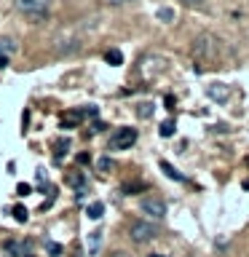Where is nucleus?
I'll use <instances>...</instances> for the list:
<instances>
[{
	"instance_id": "24",
	"label": "nucleus",
	"mask_w": 249,
	"mask_h": 257,
	"mask_svg": "<svg viewBox=\"0 0 249 257\" xmlns=\"http://www.w3.org/2000/svg\"><path fill=\"white\" fill-rule=\"evenodd\" d=\"M185 3H201V0H185Z\"/></svg>"
},
{
	"instance_id": "5",
	"label": "nucleus",
	"mask_w": 249,
	"mask_h": 257,
	"mask_svg": "<svg viewBox=\"0 0 249 257\" xmlns=\"http://www.w3.org/2000/svg\"><path fill=\"white\" fill-rule=\"evenodd\" d=\"M193 51H196V56H214V40H212V35H201L196 40V46H193Z\"/></svg>"
},
{
	"instance_id": "20",
	"label": "nucleus",
	"mask_w": 249,
	"mask_h": 257,
	"mask_svg": "<svg viewBox=\"0 0 249 257\" xmlns=\"http://www.w3.org/2000/svg\"><path fill=\"white\" fill-rule=\"evenodd\" d=\"M16 193H19V196H30V185H19V188H16Z\"/></svg>"
},
{
	"instance_id": "11",
	"label": "nucleus",
	"mask_w": 249,
	"mask_h": 257,
	"mask_svg": "<svg viewBox=\"0 0 249 257\" xmlns=\"http://www.w3.org/2000/svg\"><path fill=\"white\" fill-rule=\"evenodd\" d=\"M161 169L166 172V177H172V180H182V174L177 172V169L172 166V164H166V161H161Z\"/></svg>"
},
{
	"instance_id": "8",
	"label": "nucleus",
	"mask_w": 249,
	"mask_h": 257,
	"mask_svg": "<svg viewBox=\"0 0 249 257\" xmlns=\"http://www.w3.org/2000/svg\"><path fill=\"white\" fill-rule=\"evenodd\" d=\"M16 48H19V46H16L14 38H0V56H11Z\"/></svg>"
},
{
	"instance_id": "7",
	"label": "nucleus",
	"mask_w": 249,
	"mask_h": 257,
	"mask_svg": "<svg viewBox=\"0 0 249 257\" xmlns=\"http://www.w3.org/2000/svg\"><path fill=\"white\" fill-rule=\"evenodd\" d=\"M88 254H99V246H102V230H94V233H88Z\"/></svg>"
},
{
	"instance_id": "12",
	"label": "nucleus",
	"mask_w": 249,
	"mask_h": 257,
	"mask_svg": "<svg viewBox=\"0 0 249 257\" xmlns=\"http://www.w3.org/2000/svg\"><path fill=\"white\" fill-rule=\"evenodd\" d=\"M80 120V112H72V115H64L62 118V128H67V126H75Z\"/></svg>"
},
{
	"instance_id": "4",
	"label": "nucleus",
	"mask_w": 249,
	"mask_h": 257,
	"mask_svg": "<svg viewBox=\"0 0 249 257\" xmlns=\"http://www.w3.org/2000/svg\"><path fill=\"white\" fill-rule=\"evenodd\" d=\"M142 214L153 217V220H164L166 217V204L156 196H148V198H142Z\"/></svg>"
},
{
	"instance_id": "21",
	"label": "nucleus",
	"mask_w": 249,
	"mask_h": 257,
	"mask_svg": "<svg viewBox=\"0 0 249 257\" xmlns=\"http://www.w3.org/2000/svg\"><path fill=\"white\" fill-rule=\"evenodd\" d=\"M107 3H112V6H123V3H134V0H107Z\"/></svg>"
},
{
	"instance_id": "1",
	"label": "nucleus",
	"mask_w": 249,
	"mask_h": 257,
	"mask_svg": "<svg viewBox=\"0 0 249 257\" xmlns=\"http://www.w3.org/2000/svg\"><path fill=\"white\" fill-rule=\"evenodd\" d=\"M16 8H19L32 24H40L48 16V0H16Z\"/></svg>"
},
{
	"instance_id": "9",
	"label": "nucleus",
	"mask_w": 249,
	"mask_h": 257,
	"mask_svg": "<svg viewBox=\"0 0 249 257\" xmlns=\"http://www.w3.org/2000/svg\"><path fill=\"white\" fill-rule=\"evenodd\" d=\"M86 214L91 217V220H99V217L104 214V204L102 201H91V204L86 206Z\"/></svg>"
},
{
	"instance_id": "6",
	"label": "nucleus",
	"mask_w": 249,
	"mask_h": 257,
	"mask_svg": "<svg viewBox=\"0 0 249 257\" xmlns=\"http://www.w3.org/2000/svg\"><path fill=\"white\" fill-rule=\"evenodd\" d=\"M206 94H209V99H214V102H228L230 88L222 86V83H209L206 86Z\"/></svg>"
},
{
	"instance_id": "18",
	"label": "nucleus",
	"mask_w": 249,
	"mask_h": 257,
	"mask_svg": "<svg viewBox=\"0 0 249 257\" xmlns=\"http://www.w3.org/2000/svg\"><path fill=\"white\" fill-rule=\"evenodd\" d=\"M99 169H102V172H112V169H115V164H112L110 158H99Z\"/></svg>"
},
{
	"instance_id": "15",
	"label": "nucleus",
	"mask_w": 249,
	"mask_h": 257,
	"mask_svg": "<svg viewBox=\"0 0 249 257\" xmlns=\"http://www.w3.org/2000/svg\"><path fill=\"white\" fill-rule=\"evenodd\" d=\"M158 19H161V22H172V19H174V11H172V8H161V11H158Z\"/></svg>"
},
{
	"instance_id": "2",
	"label": "nucleus",
	"mask_w": 249,
	"mask_h": 257,
	"mask_svg": "<svg viewBox=\"0 0 249 257\" xmlns=\"http://www.w3.org/2000/svg\"><path fill=\"white\" fill-rule=\"evenodd\" d=\"M129 236H132L134 244H148V241H153L158 236V228L148 220H137V222H132V228H129Z\"/></svg>"
},
{
	"instance_id": "23",
	"label": "nucleus",
	"mask_w": 249,
	"mask_h": 257,
	"mask_svg": "<svg viewBox=\"0 0 249 257\" xmlns=\"http://www.w3.org/2000/svg\"><path fill=\"white\" fill-rule=\"evenodd\" d=\"M8 64V56H0V67H6Z\"/></svg>"
},
{
	"instance_id": "19",
	"label": "nucleus",
	"mask_w": 249,
	"mask_h": 257,
	"mask_svg": "<svg viewBox=\"0 0 249 257\" xmlns=\"http://www.w3.org/2000/svg\"><path fill=\"white\" fill-rule=\"evenodd\" d=\"M54 148H56V158H62V153H64V148H70V142H64V140H62V142H56Z\"/></svg>"
},
{
	"instance_id": "13",
	"label": "nucleus",
	"mask_w": 249,
	"mask_h": 257,
	"mask_svg": "<svg viewBox=\"0 0 249 257\" xmlns=\"http://www.w3.org/2000/svg\"><path fill=\"white\" fill-rule=\"evenodd\" d=\"M46 249H48V254H51V257H59V254L64 252V249H62V244H56V241H48V244H46Z\"/></svg>"
},
{
	"instance_id": "10",
	"label": "nucleus",
	"mask_w": 249,
	"mask_h": 257,
	"mask_svg": "<svg viewBox=\"0 0 249 257\" xmlns=\"http://www.w3.org/2000/svg\"><path fill=\"white\" fill-rule=\"evenodd\" d=\"M104 62L112 64V67H118V64H123V54H120L118 48H110V51L104 54Z\"/></svg>"
},
{
	"instance_id": "22",
	"label": "nucleus",
	"mask_w": 249,
	"mask_h": 257,
	"mask_svg": "<svg viewBox=\"0 0 249 257\" xmlns=\"http://www.w3.org/2000/svg\"><path fill=\"white\" fill-rule=\"evenodd\" d=\"M110 257H132V254H126V252H112Z\"/></svg>"
},
{
	"instance_id": "3",
	"label": "nucleus",
	"mask_w": 249,
	"mask_h": 257,
	"mask_svg": "<svg viewBox=\"0 0 249 257\" xmlns=\"http://www.w3.org/2000/svg\"><path fill=\"white\" fill-rule=\"evenodd\" d=\"M134 142H137V128H129V126L118 128V132L110 137V148L112 150H129Z\"/></svg>"
},
{
	"instance_id": "17",
	"label": "nucleus",
	"mask_w": 249,
	"mask_h": 257,
	"mask_svg": "<svg viewBox=\"0 0 249 257\" xmlns=\"http://www.w3.org/2000/svg\"><path fill=\"white\" fill-rule=\"evenodd\" d=\"M137 112H140V118H150L153 115V104H140V110H137Z\"/></svg>"
},
{
	"instance_id": "14",
	"label": "nucleus",
	"mask_w": 249,
	"mask_h": 257,
	"mask_svg": "<svg viewBox=\"0 0 249 257\" xmlns=\"http://www.w3.org/2000/svg\"><path fill=\"white\" fill-rule=\"evenodd\" d=\"M14 220L16 222H27V209H24V206H14Z\"/></svg>"
},
{
	"instance_id": "25",
	"label": "nucleus",
	"mask_w": 249,
	"mask_h": 257,
	"mask_svg": "<svg viewBox=\"0 0 249 257\" xmlns=\"http://www.w3.org/2000/svg\"><path fill=\"white\" fill-rule=\"evenodd\" d=\"M150 257H164V254H150Z\"/></svg>"
},
{
	"instance_id": "16",
	"label": "nucleus",
	"mask_w": 249,
	"mask_h": 257,
	"mask_svg": "<svg viewBox=\"0 0 249 257\" xmlns=\"http://www.w3.org/2000/svg\"><path fill=\"white\" fill-rule=\"evenodd\" d=\"M172 134H174V123H172V120L161 123V137H172Z\"/></svg>"
}]
</instances>
